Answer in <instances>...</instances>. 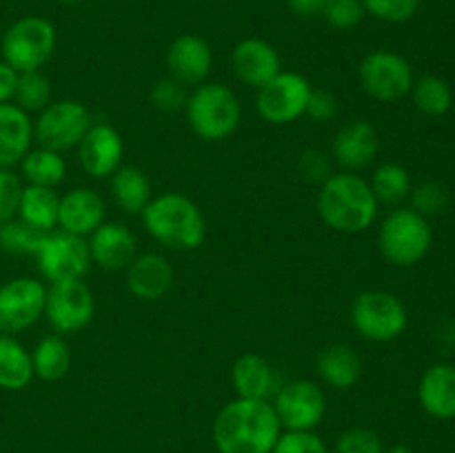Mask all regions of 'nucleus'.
I'll return each instance as SVG.
<instances>
[{"label":"nucleus","instance_id":"obj_1","mask_svg":"<svg viewBox=\"0 0 455 453\" xmlns=\"http://www.w3.org/2000/svg\"><path fill=\"white\" fill-rule=\"evenodd\" d=\"M283 433L269 400L235 398L213 420V442L220 453H271Z\"/></svg>","mask_w":455,"mask_h":453},{"label":"nucleus","instance_id":"obj_2","mask_svg":"<svg viewBox=\"0 0 455 453\" xmlns=\"http://www.w3.org/2000/svg\"><path fill=\"white\" fill-rule=\"evenodd\" d=\"M378 200L371 185L358 173H331L320 185L318 213L327 226L340 234H360L378 216Z\"/></svg>","mask_w":455,"mask_h":453},{"label":"nucleus","instance_id":"obj_3","mask_svg":"<svg viewBox=\"0 0 455 453\" xmlns=\"http://www.w3.org/2000/svg\"><path fill=\"white\" fill-rule=\"evenodd\" d=\"M140 216L147 234L173 251L198 249L207 235V222L198 204L176 191L151 198Z\"/></svg>","mask_w":455,"mask_h":453},{"label":"nucleus","instance_id":"obj_4","mask_svg":"<svg viewBox=\"0 0 455 453\" xmlns=\"http://www.w3.org/2000/svg\"><path fill=\"white\" fill-rule=\"evenodd\" d=\"M191 131L207 142L227 140L243 120V105L227 84L203 83L187 98Z\"/></svg>","mask_w":455,"mask_h":453},{"label":"nucleus","instance_id":"obj_5","mask_svg":"<svg viewBox=\"0 0 455 453\" xmlns=\"http://www.w3.org/2000/svg\"><path fill=\"white\" fill-rule=\"evenodd\" d=\"M56 27L43 16H25L3 31L0 53L9 67L25 74L40 71L56 52Z\"/></svg>","mask_w":455,"mask_h":453},{"label":"nucleus","instance_id":"obj_6","mask_svg":"<svg viewBox=\"0 0 455 453\" xmlns=\"http://www.w3.org/2000/svg\"><path fill=\"white\" fill-rule=\"evenodd\" d=\"M431 240L434 234L429 222L416 209H394L382 220L378 234L382 256L395 266H413L420 262L429 253Z\"/></svg>","mask_w":455,"mask_h":453},{"label":"nucleus","instance_id":"obj_7","mask_svg":"<svg viewBox=\"0 0 455 453\" xmlns=\"http://www.w3.org/2000/svg\"><path fill=\"white\" fill-rule=\"evenodd\" d=\"M351 322L364 340L391 342L407 329V309L394 293L371 289L354 300Z\"/></svg>","mask_w":455,"mask_h":453},{"label":"nucleus","instance_id":"obj_8","mask_svg":"<svg viewBox=\"0 0 455 453\" xmlns=\"http://www.w3.org/2000/svg\"><path fill=\"white\" fill-rule=\"evenodd\" d=\"M92 114L78 100L49 102L34 120V140L44 149L62 154L80 145L92 127Z\"/></svg>","mask_w":455,"mask_h":453},{"label":"nucleus","instance_id":"obj_9","mask_svg":"<svg viewBox=\"0 0 455 453\" xmlns=\"http://www.w3.org/2000/svg\"><path fill=\"white\" fill-rule=\"evenodd\" d=\"M360 87L378 102H398L413 87V69L404 56L378 49L363 58L358 69Z\"/></svg>","mask_w":455,"mask_h":453},{"label":"nucleus","instance_id":"obj_10","mask_svg":"<svg viewBox=\"0 0 455 453\" xmlns=\"http://www.w3.org/2000/svg\"><path fill=\"white\" fill-rule=\"evenodd\" d=\"M96 314V300L84 280H62L47 287L44 318L58 336L78 333Z\"/></svg>","mask_w":455,"mask_h":453},{"label":"nucleus","instance_id":"obj_11","mask_svg":"<svg viewBox=\"0 0 455 453\" xmlns=\"http://www.w3.org/2000/svg\"><path fill=\"white\" fill-rule=\"evenodd\" d=\"M34 258L38 262L40 275L49 280V284L62 280H83L93 265L87 240L67 231H49Z\"/></svg>","mask_w":455,"mask_h":453},{"label":"nucleus","instance_id":"obj_12","mask_svg":"<svg viewBox=\"0 0 455 453\" xmlns=\"http://www.w3.org/2000/svg\"><path fill=\"white\" fill-rule=\"evenodd\" d=\"M311 91L314 87L302 74L280 71L265 87L258 89L256 109L269 124H291L305 115Z\"/></svg>","mask_w":455,"mask_h":453},{"label":"nucleus","instance_id":"obj_13","mask_svg":"<svg viewBox=\"0 0 455 453\" xmlns=\"http://www.w3.org/2000/svg\"><path fill=\"white\" fill-rule=\"evenodd\" d=\"M47 284L43 280L20 278L0 284V333H20L44 315Z\"/></svg>","mask_w":455,"mask_h":453},{"label":"nucleus","instance_id":"obj_14","mask_svg":"<svg viewBox=\"0 0 455 453\" xmlns=\"http://www.w3.org/2000/svg\"><path fill=\"white\" fill-rule=\"evenodd\" d=\"M274 409L280 425L287 431H311L323 422L327 398L311 380H291L274 395Z\"/></svg>","mask_w":455,"mask_h":453},{"label":"nucleus","instance_id":"obj_15","mask_svg":"<svg viewBox=\"0 0 455 453\" xmlns=\"http://www.w3.org/2000/svg\"><path fill=\"white\" fill-rule=\"evenodd\" d=\"M124 142L118 129L109 123L89 127L78 145V160L92 178H111L123 167Z\"/></svg>","mask_w":455,"mask_h":453},{"label":"nucleus","instance_id":"obj_16","mask_svg":"<svg viewBox=\"0 0 455 453\" xmlns=\"http://www.w3.org/2000/svg\"><path fill=\"white\" fill-rule=\"evenodd\" d=\"M213 67V52L209 43L200 36L182 34L169 44L167 69L169 78L178 80L185 87H198L207 83Z\"/></svg>","mask_w":455,"mask_h":453},{"label":"nucleus","instance_id":"obj_17","mask_svg":"<svg viewBox=\"0 0 455 453\" xmlns=\"http://www.w3.org/2000/svg\"><path fill=\"white\" fill-rule=\"evenodd\" d=\"M231 69L235 78L251 89H260L283 71L280 53L262 38H244L231 52Z\"/></svg>","mask_w":455,"mask_h":453},{"label":"nucleus","instance_id":"obj_18","mask_svg":"<svg viewBox=\"0 0 455 453\" xmlns=\"http://www.w3.org/2000/svg\"><path fill=\"white\" fill-rule=\"evenodd\" d=\"M333 160L345 171H360L367 169L376 160L380 151V136L378 129L367 120H351L338 129L333 138Z\"/></svg>","mask_w":455,"mask_h":453},{"label":"nucleus","instance_id":"obj_19","mask_svg":"<svg viewBox=\"0 0 455 453\" xmlns=\"http://www.w3.org/2000/svg\"><path fill=\"white\" fill-rule=\"evenodd\" d=\"M105 200L98 191L87 189V187H76L60 198L58 226H60V231L84 238V235H92L105 222Z\"/></svg>","mask_w":455,"mask_h":453},{"label":"nucleus","instance_id":"obj_20","mask_svg":"<svg viewBox=\"0 0 455 453\" xmlns=\"http://www.w3.org/2000/svg\"><path fill=\"white\" fill-rule=\"evenodd\" d=\"M92 262L107 271L127 269L138 256V242L132 229L118 222H102L87 240Z\"/></svg>","mask_w":455,"mask_h":453},{"label":"nucleus","instance_id":"obj_21","mask_svg":"<svg viewBox=\"0 0 455 453\" xmlns=\"http://www.w3.org/2000/svg\"><path fill=\"white\" fill-rule=\"evenodd\" d=\"M124 271L129 293L142 302L160 300L173 284V266L163 253H140Z\"/></svg>","mask_w":455,"mask_h":453},{"label":"nucleus","instance_id":"obj_22","mask_svg":"<svg viewBox=\"0 0 455 453\" xmlns=\"http://www.w3.org/2000/svg\"><path fill=\"white\" fill-rule=\"evenodd\" d=\"M34 123L29 114L13 102L0 105V169H13L29 154Z\"/></svg>","mask_w":455,"mask_h":453},{"label":"nucleus","instance_id":"obj_23","mask_svg":"<svg viewBox=\"0 0 455 453\" xmlns=\"http://www.w3.org/2000/svg\"><path fill=\"white\" fill-rule=\"evenodd\" d=\"M231 382L235 395L247 400H269L280 389L274 367L258 354H243L235 360L231 367Z\"/></svg>","mask_w":455,"mask_h":453},{"label":"nucleus","instance_id":"obj_24","mask_svg":"<svg viewBox=\"0 0 455 453\" xmlns=\"http://www.w3.org/2000/svg\"><path fill=\"white\" fill-rule=\"evenodd\" d=\"M418 398L422 409L431 417L451 420L455 417V367L453 364H434L427 369L418 386Z\"/></svg>","mask_w":455,"mask_h":453},{"label":"nucleus","instance_id":"obj_25","mask_svg":"<svg viewBox=\"0 0 455 453\" xmlns=\"http://www.w3.org/2000/svg\"><path fill=\"white\" fill-rule=\"evenodd\" d=\"M315 367L324 385L338 391L351 389L363 376V358L349 345L324 346L318 354Z\"/></svg>","mask_w":455,"mask_h":453},{"label":"nucleus","instance_id":"obj_26","mask_svg":"<svg viewBox=\"0 0 455 453\" xmlns=\"http://www.w3.org/2000/svg\"><path fill=\"white\" fill-rule=\"evenodd\" d=\"M34 378L31 351L9 333H0V389L22 391Z\"/></svg>","mask_w":455,"mask_h":453},{"label":"nucleus","instance_id":"obj_27","mask_svg":"<svg viewBox=\"0 0 455 453\" xmlns=\"http://www.w3.org/2000/svg\"><path fill=\"white\" fill-rule=\"evenodd\" d=\"M58 209H60V195L56 194V189L25 185L18 207V220L49 234L58 226Z\"/></svg>","mask_w":455,"mask_h":453},{"label":"nucleus","instance_id":"obj_28","mask_svg":"<svg viewBox=\"0 0 455 453\" xmlns=\"http://www.w3.org/2000/svg\"><path fill=\"white\" fill-rule=\"evenodd\" d=\"M111 195H114V203L129 216L145 211V207L154 198L149 178L138 167H120L111 176Z\"/></svg>","mask_w":455,"mask_h":453},{"label":"nucleus","instance_id":"obj_29","mask_svg":"<svg viewBox=\"0 0 455 453\" xmlns=\"http://www.w3.org/2000/svg\"><path fill=\"white\" fill-rule=\"evenodd\" d=\"M31 364H34V376L40 380H62L71 367V349L65 338L58 333L44 336L31 351Z\"/></svg>","mask_w":455,"mask_h":453},{"label":"nucleus","instance_id":"obj_30","mask_svg":"<svg viewBox=\"0 0 455 453\" xmlns=\"http://www.w3.org/2000/svg\"><path fill=\"white\" fill-rule=\"evenodd\" d=\"M67 176V163L62 154L52 149H29V154L20 160V178L27 185L49 187L56 189Z\"/></svg>","mask_w":455,"mask_h":453},{"label":"nucleus","instance_id":"obj_31","mask_svg":"<svg viewBox=\"0 0 455 453\" xmlns=\"http://www.w3.org/2000/svg\"><path fill=\"white\" fill-rule=\"evenodd\" d=\"M371 191L378 203L398 204L411 194V180L409 171L398 163H385L373 171L371 176Z\"/></svg>","mask_w":455,"mask_h":453},{"label":"nucleus","instance_id":"obj_32","mask_svg":"<svg viewBox=\"0 0 455 453\" xmlns=\"http://www.w3.org/2000/svg\"><path fill=\"white\" fill-rule=\"evenodd\" d=\"M52 102V83L43 71H25L18 74L13 105L27 114H40Z\"/></svg>","mask_w":455,"mask_h":453},{"label":"nucleus","instance_id":"obj_33","mask_svg":"<svg viewBox=\"0 0 455 453\" xmlns=\"http://www.w3.org/2000/svg\"><path fill=\"white\" fill-rule=\"evenodd\" d=\"M413 102L427 115H444L451 107V89L438 76H422L411 87Z\"/></svg>","mask_w":455,"mask_h":453},{"label":"nucleus","instance_id":"obj_34","mask_svg":"<svg viewBox=\"0 0 455 453\" xmlns=\"http://www.w3.org/2000/svg\"><path fill=\"white\" fill-rule=\"evenodd\" d=\"M44 235L47 234L13 218V220L0 225V249L13 253V256H36Z\"/></svg>","mask_w":455,"mask_h":453},{"label":"nucleus","instance_id":"obj_35","mask_svg":"<svg viewBox=\"0 0 455 453\" xmlns=\"http://www.w3.org/2000/svg\"><path fill=\"white\" fill-rule=\"evenodd\" d=\"M363 4L369 16L394 25L411 20L420 9V0H363Z\"/></svg>","mask_w":455,"mask_h":453},{"label":"nucleus","instance_id":"obj_36","mask_svg":"<svg viewBox=\"0 0 455 453\" xmlns=\"http://www.w3.org/2000/svg\"><path fill=\"white\" fill-rule=\"evenodd\" d=\"M323 16L333 29H354L367 16L363 0H329L323 9Z\"/></svg>","mask_w":455,"mask_h":453},{"label":"nucleus","instance_id":"obj_37","mask_svg":"<svg viewBox=\"0 0 455 453\" xmlns=\"http://www.w3.org/2000/svg\"><path fill=\"white\" fill-rule=\"evenodd\" d=\"M22 189V178L13 169H0V225L18 218Z\"/></svg>","mask_w":455,"mask_h":453},{"label":"nucleus","instance_id":"obj_38","mask_svg":"<svg viewBox=\"0 0 455 453\" xmlns=\"http://www.w3.org/2000/svg\"><path fill=\"white\" fill-rule=\"evenodd\" d=\"M336 453H385V447L376 431L354 426L342 431L336 442Z\"/></svg>","mask_w":455,"mask_h":453},{"label":"nucleus","instance_id":"obj_39","mask_svg":"<svg viewBox=\"0 0 455 453\" xmlns=\"http://www.w3.org/2000/svg\"><path fill=\"white\" fill-rule=\"evenodd\" d=\"M447 204L449 194L440 182H422L413 191V209L425 218L438 216V213H443L447 209Z\"/></svg>","mask_w":455,"mask_h":453},{"label":"nucleus","instance_id":"obj_40","mask_svg":"<svg viewBox=\"0 0 455 453\" xmlns=\"http://www.w3.org/2000/svg\"><path fill=\"white\" fill-rule=\"evenodd\" d=\"M271 453H329V449L314 431H287L280 433Z\"/></svg>","mask_w":455,"mask_h":453},{"label":"nucleus","instance_id":"obj_41","mask_svg":"<svg viewBox=\"0 0 455 453\" xmlns=\"http://www.w3.org/2000/svg\"><path fill=\"white\" fill-rule=\"evenodd\" d=\"M187 98H189V93H187L185 84H180L173 78L160 80L151 89V102H154V107L160 111H167V114L185 109Z\"/></svg>","mask_w":455,"mask_h":453},{"label":"nucleus","instance_id":"obj_42","mask_svg":"<svg viewBox=\"0 0 455 453\" xmlns=\"http://www.w3.org/2000/svg\"><path fill=\"white\" fill-rule=\"evenodd\" d=\"M298 171L305 180L309 182H320L323 185L329 176H331V163H329L327 155L323 151L307 149L302 151V155L298 158Z\"/></svg>","mask_w":455,"mask_h":453},{"label":"nucleus","instance_id":"obj_43","mask_svg":"<svg viewBox=\"0 0 455 453\" xmlns=\"http://www.w3.org/2000/svg\"><path fill=\"white\" fill-rule=\"evenodd\" d=\"M305 115H309L314 123H329L338 115V98L327 89H314L307 102Z\"/></svg>","mask_w":455,"mask_h":453},{"label":"nucleus","instance_id":"obj_44","mask_svg":"<svg viewBox=\"0 0 455 453\" xmlns=\"http://www.w3.org/2000/svg\"><path fill=\"white\" fill-rule=\"evenodd\" d=\"M18 71L9 67L7 62L0 60V105L4 102H13V93H16Z\"/></svg>","mask_w":455,"mask_h":453},{"label":"nucleus","instance_id":"obj_45","mask_svg":"<svg viewBox=\"0 0 455 453\" xmlns=\"http://www.w3.org/2000/svg\"><path fill=\"white\" fill-rule=\"evenodd\" d=\"M289 9L298 16H315V13H323V9L327 7L329 0H287Z\"/></svg>","mask_w":455,"mask_h":453},{"label":"nucleus","instance_id":"obj_46","mask_svg":"<svg viewBox=\"0 0 455 453\" xmlns=\"http://www.w3.org/2000/svg\"><path fill=\"white\" fill-rule=\"evenodd\" d=\"M387 453H416V451H413L411 447H407V444H395V447H391Z\"/></svg>","mask_w":455,"mask_h":453},{"label":"nucleus","instance_id":"obj_47","mask_svg":"<svg viewBox=\"0 0 455 453\" xmlns=\"http://www.w3.org/2000/svg\"><path fill=\"white\" fill-rule=\"evenodd\" d=\"M56 3L65 4V7H71V4H78V3H80V0H56Z\"/></svg>","mask_w":455,"mask_h":453},{"label":"nucleus","instance_id":"obj_48","mask_svg":"<svg viewBox=\"0 0 455 453\" xmlns=\"http://www.w3.org/2000/svg\"><path fill=\"white\" fill-rule=\"evenodd\" d=\"M0 38H3V31H0Z\"/></svg>","mask_w":455,"mask_h":453}]
</instances>
